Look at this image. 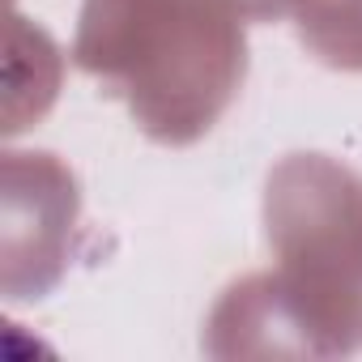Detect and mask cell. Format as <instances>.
Segmentation results:
<instances>
[]
</instances>
